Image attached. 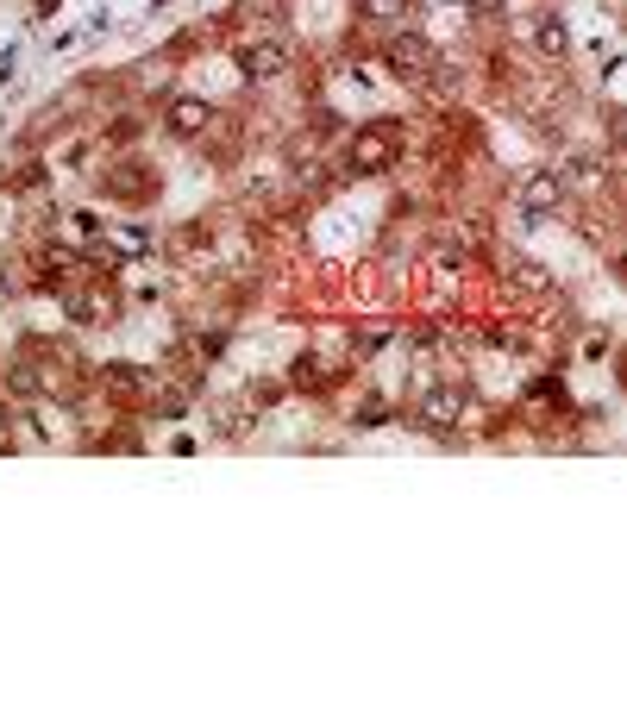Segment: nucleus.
Here are the masks:
<instances>
[{"label": "nucleus", "instance_id": "f257e3e1", "mask_svg": "<svg viewBox=\"0 0 627 708\" xmlns=\"http://www.w3.org/2000/svg\"><path fill=\"white\" fill-rule=\"evenodd\" d=\"M164 126H170L176 138H201L207 126H214V101H201V94H182V101L164 107Z\"/></svg>", "mask_w": 627, "mask_h": 708}, {"label": "nucleus", "instance_id": "f03ea898", "mask_svg": "<svg viewBox=\"0 0 627 708\" xmlns=\"http://www.w3.org/2000/svg\"><path fill=\"white\" fill-rule=\"evenodd\" d=\"M389 69H396V76L402 82H427V69H433V44L427 38H396V44H389Z\"/></svg>", "mask_w": 627, "mask_h": 708}, {"label": "nucleus", "instance_id": "7ed1b4c3", "mask_svg": "<svg viewBox=\"0 0 627 708\" xmlns=\"http://www.w3.org/2000/svg\"><path fill=\"white\" fill-rule=\"evenodd\" d=\"M414 420H421V427L452 433L458 420H464V395H458V389H427V395H421V414H414Z\"/></svg>", "mask_w": 627, "mask_h": 708}, {"label": "nucleus", "instance_id": "20e7f679", "mask_svg": "<svg viewBox=\"0 0 627 708\" xmlns=\"http://www.w3.org/2000/svg\"><path fill=\"white\" fill-rule=\"evenodd\" d=\"M396 163V132H358V145H352V170H389Z\"/></svg>", "mask_w": 627, "mask_h": 708}, {"label": "nucleus", "instance_id": "39448f33", "mask_svg": "<svg viewBox=\"0 0 627 708\" xmlns=\"http://www.w3.org/2000/svg\"><path fill=\"white\" fill-rule=\"evenodd\" d=\"M276 69H283V44H245L239 51V76L245 82H270Z\"/></svg>", "mask_w": 627, "mask_h": 708}, {"label": "nucleus", "instance_id": "423d86ee", "mask_svg": "<svg viewBox=\"0 0 627 708\" xmlns=\"http://www.w3.org/2000/svg\"><path fill=\"white\" fill-rule=\"evenodd\" d=\"M559 195H565L559 176H533V182H521V214H552Z\"/></svg>", "mask_w": 627, "mask_h": 708}, {"label": "nucleus", "instance_id": "0eeeda50", "mask_svg": "<svg viewBox=\"0 0 627 708\" xmlns=\"http://www.w3.org/2000/svg\"><path fill=\"white\" fill-rule=\"evenodd\" d=\"M533 44H540V57H565L571 51V32L559 26V19H540V26H533Z\"/></svg>", "mask_w": 627, "mask_h": 708}]
</instances>
